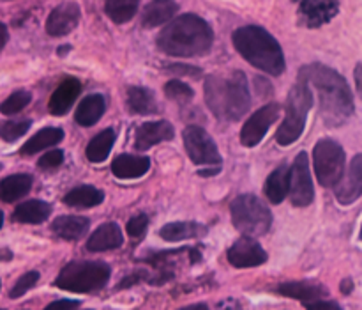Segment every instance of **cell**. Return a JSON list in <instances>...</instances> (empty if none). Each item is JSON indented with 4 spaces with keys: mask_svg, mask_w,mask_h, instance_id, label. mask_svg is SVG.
<instances>
[{
    "mask_svg": "<svg viewBox=\"0 0 362 310\" xmlns=\"http://www.w3.org/2000/svg\"><path fill=\"white\" fill-rule=\"evenodd\" d=\"M361 238H362V229H361Z\"/></svg>",
    "mask_w": 362,
    "mask_h": 310,
    "instance_id": "55",
    "label": "cell"
},
{
    "mask_svg": "<svg viewBox=\"0 0 362 310\" xmlns=\"http://www.w3.org/2000/svg\"><path fill=\"white\" fill-rule=\"evenodd\" d=\"M104 110H106V103L101 94H90V96L84 98L78 110H76V122L80 126H94L101 117H103Z\"/></svg>",
    "mask_w": 362,
    "mask_h": 310,
    "instance_id": "26",
    "label": "cell"
},
{
    "mask_svg": "<svg viewBox=\"0 0 362 310\" xmlns=\"http://www.w3.org/2000/svg\"><path fill=\"white\" fill-rule=\"evenodd\" d=\"M298 6V17L309 28L329 24L339 11V0H295Z\"/></svg>",
    "mask_w": 362,
    "mask_h": 310,
    "instance_id": "12",
    "label": "cell"
},
{
    "mask_svg": "<svg viewBox=\"0 0 362 310\" xmlns=\"http://www.w3.org/2000/svg\"><path fill=\"white\" fill-rule=\"evenodd\" d=\"M0 170H2V163H0Z\"/></svg>",
    "mask_w": 362,
    "mask_h": 310,
    "instance_id": "53",
    "label": "cell"
},
{
    "mask_svg": "<svg viewBox=\"0 0 362 310\" xmlns=\"http://www.w3.org/2000/svg\"><path fill=\"white\" fill-rule=\"evenodd\" d=\"M62 161H64V153H62L60 149H53V151H50V153L44 154V156L39 158V161H37V167L44 170H53V169H57V167L62 165Z\"/></svg>",
    "mask_w": 362,
    "mask_h": 310,
    "instance_id": "38",
    "label": "cell"
},
{
    "mask_svg": "<svg viewBox=\"0 0 362 310\" xmlns=\"http://www.w3.org/2000/svg\"><path fill=\"white\" fill-rule=\"evenodd\" d=\"M298 77H303L318 94L320 117L327 126H341L350 119L354 113V98L346 80L336 69L323 64H309L301 69Z\"/></svg>",
    "mask_w": 362,
    "mask_h": 310,
    "instance_id": "1",
    "label": "cell"
},
{
    "mask_svg": "<svg viewBox=\"0 0 362 310\" xmlns=\"http://www.w3.org/2000/svg\"><path fill=\"white\" fill-rule=\"evenodd\" d=\"M279 293L288 298L301 300V302H318L323 296H327V289L318 284L309 282H287L278 287Z\"/></svg>",
    "mask_w": 362,
    "mask_h": 310,
    "instance_id": "24",
    "label": "cell"
},
{
    "mask_svg": "<svg viewBox=\"0 0 362 310\" xmlns=\"http://www.w3.org/2000/svg\"><path fill=\"white\" fill-rule=\"evenodd\" d=\"M64 138V131L60 128H43L41 131H37L30 140H27V144H23V147L20 149L21 154L30 156V154L41 153V151L48 149L52 145L59 144Z\"/></svg>",
    "mask_w": 362,
    "mask_h": 310,
    "instance_id": "28",
    "label": "cell"
},
{
    "mask_svg": "<svg viewBox=\"0 0 362 310\" xmlns=\"http://www.w3.org/2000/svg\"><path fill=\"white\" fill-rule=\"evenodd\" d=\"M313 165L316 179L323 188L336 186L345 176V151L338 142L323 138L314 145Z\"/></svg>",
    "mask_w": 362,
    "mask_h": 310,
    "instance_id": "8",
    "label": "cell"
},
{
    "mask_svg": "<svg viewBox=\"0 0 362 310\" xmlns=\"http://www.w3.org/2000/svg\"><path fill=\"white\" fill-rule=\"evenodd\" d=\"M205 101L221 121H239L251 107L246 75L242 71H234L228 77H209L205 80Z\"/></svg>",
    "mask_w": 362,
    "mask_h": 310,
    "instance_id": "3",
    "label": "cell"
},
{
    "mask_svg": "<svg viewBox=\"0 0 362 310\" xmlns=\"http://www.w3.org/2000/svg\"><path fill=\"white\" fill-rule=\"evenodd\" d=\"M82 93V84L76 78H66L59 87L55 89V93L52 94L48 103V110L52 116H66L69 112V109L73 107V103L76 101V98L80 96Z\"/></svg>",
    "mask_w": 362,
    "mask_h": 310,
    "instance_id": "17",
    "label": "cell"
},
{
    "mask_svg": "<svg viewBox=\"0 0 362 310\" xmlns=\"http://www.w3.org/2000/svg\"><path fill=\"white\" fill-rule=\"evenodd\" d=\"M173 135H175L173 126L168 121L145 122V125L140 126L138 131H136L135 147L138 151H147L151 149L152 145L160 144V142L171 140Z\"/></svg>",
    "mask_w": 362,
    "mask_h": 310,
    "instance_id": "16",
    "label": "cell"
},
{
    "mask_svg": "<svg viewBox=\"0 0 362 310\" xmlns=\"http://www.w3.org/2000/svg\"><path fill=\"white\" fill-rule=\"evenodd\" d=\"M145 277H147V273H145V271H140V273H133V275H129L128 278H124L122 282L119 284V289H122V287H129V286H133V284L138 282V280H144Z\"/></svg>",
    "mask_w": 362,
    "mask_h": 310,
    "instance_id": "42",
    "label": "cell"
},
{
    "mask_svg": "<svg viewBox=\"0 0 362 310\" xmlns=\"http://www.w3.org/2000/svg\"><path fill=\"white\" fill-rule=\"evenodd\" d=\"M30 101H32V94L27 91H17L0 103V112L4 116H15V113H20L21 110L27 109Z\"/></svg>",
    "mask_w": 362,
    "mask_h": 310,
    "instance_id": "33",
    "label": "cell"
},
{
    "mask_svg": "<svg viewBox=\"0 0 362 310\" xmlns=\"http://www.w3.org/2000/svg\"><path fill=\"white\" fill-rule=\"evenodd\" d=\"M71 50V46H62V48H59V55H64L66 52H69Z\"/></svg>",
    "mask_w": 362,
    "mask_h": 310,
    "instance_id": "50",
    "label": "cell"
},
{
    "mask_svg": "<svg viewBox=\"0 0 362 310\" xmlns=\"http://www.w3.org/2000/svg\"><path fill=\"white\" fill-rule=\"evenodd\" d=\"M352 289H354V282H352L350 278H345V280L341 282V291L345 294H350Z\"/></svg>",
    "mask_w": 362,
    "mask_h": 310,
    "instance_id": "46",
    "label": "cell"
},
{
    "mask_svg": "<svg viewBox=\"0 0 362 310\" xmlns=\"http://www.w3.org/2000/svg\"><path fill=\"white\" fill-rule=\"evenodd\" d=\"M12 259V252L9 248H0V262H9Z\"/></svg>",
    "mask_w": 362,
    "mask_h": 310,
    "instance_id": "47",
    "label": "cell"
},
{
    "mask_svg": "<svg viewBox=\"0 0 362 310\" xmlns=\"http://www.w3.org/2000/svg\"><path fill=\"white\" fill-rule=\"evenodd\" d=\"M164 94L168 100L175 101V103H189L195 96L193 89L180 80H170L164 84Z\"/></svg>",
    "mask_w": 362,
    "mask_h": 310,
    "instance_id": "35",
    "label": "cell"
},
{
    "mask_svg": "<svg viewBox=\"0 0 362 310\" xmlns=\"http://www.w3.org/2000/svg\"><path fill=\"white\" fill-rule=\"evenodd\" d=\"M0 289H2V282H0Z\"/></svg>",
    "mask_w": 362,
    "mask_h": 310,
    "instance_id": "52",
    "label": "cell"
},
{
    "mask_svg": "<svg viewBox=\"0 0 362 310\" xmlns=\"http://www.w3.org/2000/svg\"><path fill=\"white\" fill-rule=\"evenodd\" d=\"M307 310H341V307L334 302H323V300H318V302H311L307 305Z\"/></svg>",
    "mask_w": 362,
    "mask_h": 310,
    "instance_id": "41",
    "label": "cell"
},
{
    "mask_svg": "<svg viewBox=\"0 0 362 310\" xmlns=\"http://www.w3.org/2000/svg\"><path fill=\"white\" fill-rule=\"evenodd\" d=\"M104 199V194L101 190L94 188V186H76L69 194H66L64 202L73 208H94V206L101 204Z\"/></svg>",
    "mask_w": 362,
    "mask_h": 310,
    "instance_id": "30",
    "label": "cell"
},
{
    "mask_svg": "<svg viewBox=\"0 0 362 310\" xmlns=\"http://www.w3.org/2000/svg\"><path fill=\"white\" fill-rule=\"evenodd\" d=\"M164 69H166L168 73H171V75H180V77L198 78L200 75H202V69L191 64H168L164 66Z\"/></svg>",
    "mask_w": 362,
    "mask_h": 310,
    "instance_id": "39",
    "label": "cell"
},
{
    "mask_svg": "<svg viewBox=\"0 0 362 310\" xmlns=\"http://www.w3.org/2000/svg\"><path fill=\"white\" fill-rule=\"evenodd\" d=\"M52 215V206L44 201H25L15 210L12 218L20 224H43Z\"/></svg>",
    "mask_w": 362,
    "mask_h": 310,
    "instance_id": "27",
    "label": "cell"
},
{
    "mask_svg": "<svg viewBox=\"0 0 362 310\" xmlns=\"http://www.w3.org/2000/svg\"><path fill=\"white\" fill-rule=\"evenodd\" d=\"M207 232V229L196 221H171L160 230V236L164 241H184V239L200 238Z\"/></svg>",
    "mask_w": 362,
    "mask_h": 310,
    "instance_id": "25",
    "label": "cell"
},
{
    "mask_svg": "<svg viewBox=\"0 0 362 310\" xmlns=\"http://www.w3.org/2000/svg\"><path fill=\"white\" fill-rule=\"evenodd\" d=\"M179 310H209V307L205 305V303H196V305L184 307V309H179Z\"/></svg>",
    "mask_w": 362,
    "mask_h": 310,
    "instance_id": "49",
    "label": "cell"
},
{
    "mask_svg": "<svg viewBox=\"0 0 362 310\" xmlns=\"http://www.w3.org/2000/svg\"><path fill=\"white\" fill-rule=\"evenodd\" d=\"M78 305L80 303L75 302V300H59V302L50 303L44 310H75Z\"/></svg>",
    "mask_w": 362,
    "mask_h": 310,
    "instance_id": "40",
    "label": "cell"
},
{
    "mask_svg": "<svg viewBox=\"0 0 362 310\" xmlns=\"http://www.w3.org/2000/svg\"><path fill=\"white\" fill-rule=\"evenodd\" d=\"M140 0H106L104 11L115 24H128L138 12Z\"/></svg>",
    "mask_w": 362,
    "mask_h": 310,
    "instance_id": "32",
    "label": "cell"
},
{
    "mask_svg": "<svg viewBox=\"0 0 362 310\" xmlns=\"http://www.w3.org/2000/svg\"><path fill=\"white\" fill-rule=\"evenodd\" d=\"M354 77H355V87H357V93L362 100V62H359L357 68H355Z\"/></svg>",
    "mask_w": 362,
    "mask_h": 310,
    "instance_id": "43",
    "label": "cell"
},
{
    "mask_svg": "<svg viewBox=\"0 0 362 310\" xmlns=\"http://www.w3.org/2000/svg\"><path fill=\"white\" fill-rule=\"evenodd\" d=\"M231 39H234L235 50L251 66L262 69L267 75L279 77L287 68L281 44L276 41L274 36L267 33L265 28L258 25H246L237 28Z\"/></svg>",
    "mask_w": 362,
    "mask_h": 310,
    "instance_id": "4",
    "label": "cell"
},
{
    "mask_svg": "<svg viewBox=\"0 0 362 310\" xmlns=\"http://www.w3.org/2000/svg\"><path fill=\"white\" fill-rule=\"evenodd\" d=\"M311 105H313L311 87L303 77H298V82L292 87L290 94H288L285 121L276 133V140H278L279 145L294 144L303 135Z\"/></svg>",
    "mask_w": 362,
    "mask_h": 310,
    "instance_id": "5",
    "label": "cell"
},
{
    "mask_svg": "<svg viewBox=\"0 0 362 310\" xmlns=\"http://www.w3.org/2000/svg\"><path fill=\"white\" fill-rule=\"evenodd\" d=\"M214 33L211 25L196 15H182L171 20L158 36L161 52L171 57H200L212 48Z\"/></svg>",
    "mask_w": 362,
    "mask_h": 310,
    "instance_id": "2",
    "label": "cell"
},
{
    "mask_svg": "<svg viewBox=\"0 0 362 310\" xmlns=\"http://www.w3.org/2000/svg\"><path fill=\"white\" fill-rule=\"evenodd\" d=\"M82 11L80 6L75 2H66L60 4L50 12L48 20H46V33L53 37H62L68 36L69 33H73L80 21Z\"/></svg>",
    "mask_w": 362,
    "mask_h": 310,
    "instance_id": "14",
    "label": "cell"
},
{
    "mask_svg": "<svg viewBox=\"0 0 362 310\" xmlns=\"http://www.w3.org/2000/svg\"><path fill=\"white\" fill-rule=\"evenodd\" d=\"M124 243L122 229L117 226L115 221H108L97 227L87 241V250L90 252H106V250L119 248Z\"/></svg>",
    "mask_w": 362,
    "mask_h": 310,
    "instance_id": "18",
    "label": "cell"
},
{
    "mask_svg": "<svg viewBox=\"0 0 362 310\" xmlns=\"http://www.w3.org/2000/svg\"><path fill=\"white\" fill-rule=\"evenodd\" d=\"M37 280H39V273H37V271H27L25 275H21V277L18 278V282L12 286L11 293H9V298L17 300L20 298V296H23L27 291H30L36 286Z\"/></svg>",
    "mask_w": 362,
    "mask_h": 310,
    "instance_id": "36",
    "label": "cell"
},
{
    "mask_svg": "<svg viewBox=\"0 0 362 310\" xmlns=\"http://www.w3.org/2000/svg\"><path fill=\"white\" fill-rule=\"evenodd\" d=\"M279 117V105L278 103H269V105L262 107L256 110L253 116L246 121L240 131V142L246 147H255L260 144L263 137H265L267 129L271 128Z\"/></svg>",
    "mask_w": 362,
    "mask_h": 310,
    "instance_id": "11",
    "label": "cell"
},
{
    "mask_svg": "<svg viewBox=\"0 0 362 310\" xmlns=\"http://www.w3.org/2000/svg\"><path fill=\"white\" fill-rule=\"evenodd\" d=\"M0 310H4V309H0Z\"/></svg>",
    "mask_w": 362,
    "mask_h": 310,
    "instance_id": "56",
    "label": "cell"
},
{
    "mask_svg": "<svg viewBox=\"0 0 362 310\" xmlns=\"http://www.w3.org/2000/svg\"><path fill=\"white\" fill-rule=\"evenodd\" d=\"M177 11H179V6L173 0H152L142 11V25L145 28H154L170 24Z\"/></svg>",
    "mask_w": 362,
    "mask_h": 310,
    "instance_id": "19",
    "label": "cell"
},
{
    "mask_svg": "<svg viewBox=\"0 0 362 310\" xmlns=\"http://www.w3.org/2000/svg\"><path fill=\"white\" fill-rule=\"evenodd\" d=\"M362 195V154L352 160L350 169L336 185V197L341 204H352Z\"/></svg>",
    "mask_w": 362,
    "mask_h": 310,
    "instance_id": "15",
    "label": "cell"
},
{
    "mask_svg": "<svg viewBox=\"0 0 362 310\" xmlns=\"http://www.w3.org/2000/svg\"><path fill=\"white\" fill-rule=\"evenodd\" d=\"M90 221L84 217H59L53 220L52 230L62 239L75 241V239L84 238L87 234Z\"/></svg>",
    "mask_w": 362,
    "mask_h": 310,
    "instance_id": "22",
    "label": "cell"
},
{
    "mask_svg": "<svg viewBox=\"0 0 362 310\" xmlns=\"http://www.w3.org/2000/svg\"><path fill=\"white\" fill-rule=\"evenodd\" d=\"M32 121L30 119H20V121H6L0 125V138L6 142H15L30 129Z\"/></svg>",
    "mask_w": 362,
    "mask_h": 310,
    "instance_id": "34",
    "label": "cell"
},
{
    "mask_svg": "<svg viewBox=\"0 0 362 310\" xmlns=\"http://www.w3.org/2000/svg\"><path fill=\"white\" fill-rule=\"evenodd\" d=\"M151 160L145 156H131V154H120L113 160L112 172L119 179H136L149 172Z\"/></svg>",
    "mask_w": 362,
    "mask_h": 310,
    "instance_id": "20",
    "label": "cell"
},
{
    "mask_svg": "<svg viewBox=\"0 0 362 310\" xmlns=\"http://www.w3.org/2000/svg\"><path fill=\"white\" fill-rule=\"evenodd\" d=\"M234 226L249 238L263 236L271 229L272 215L265 204L255 195H239L231 202Z\"/></svg>",
    "mask_w": 362,
    "mask_h": 310,
    "instance_id": "7",
    "label": "cell"
},
{
    "mask_svg": "<svg viewBox=\"0 0 362 310\" xmlns=\"http://www.w3.org/2000/svg\"><path fill=\"white\" fill-rule=\"evenodd\" d=\"M218 310H239V303L234 302V300H227V302L219 303Z\"/></svg>",
    "mask_w": 362,
    "mask_h": 310,
    "instance_id": "45",
    "label": "cell"
},
{
    "mask_svg": "<svg viewBox=\"0 0 362 310\" xmlns=\"http://www.w3.org/2000/svg\"><path fill=\"white\" fill-rule=\"evenodd\" d=\"M149 227V218L145 215H136L133 217L131 220L128 221V226H126V230L131 238H142L145 232H147Z\"/></svg>",
    "mask_w": 362,
    "mask_h": 310,
    "instance_id": "37",
    "label": "cell"
},
{
    "mask_svg": "<svg viewBox=\"0 0 362 310\" xmlns=\"http://www.w3.org/2000/svg\"><path fill=\"white\" fill-rule=\"evenodd\" d=\"M2 2H9V0H2Z\"/></svg>",
    "mask_w": 362,
    "mask_h": 310,
    "instance_id": "54",
    "label": "cell"
},
{
    "mask_svg": "<svg viewBox=\"0 0 362 310\" xmlns=\"http://www.w3.org/2000/svg\"><path fill=\"white\" fill-rule=\"evenodd\" d=\"M287 194H290V170L287 165H281L267 177L265 181V197L272 204H279L285 201Z\"/></svg>",
    "mask_w": 362,
    "mask_h": 310,
    "instance_id": "23",
    "label": "cell"
},
{
    "mask_svg": "<svg viewBox=\"0 0 362 310\" xmlns=\"http://www.w3.org/2000/svg\"><path fill=\"white\" fill-rule=\"evenodd\" d=\"M182 138L193 163L221 167V156H219L218 147L205 129H202L200 126H187L182 133Z\"/></svg>",
    "mask_w": 362,
    "mask_h": 310,
    "instance_id": "9",
    "label": "cell"
},
{
    "mask_svg": "<svg viewBox=\"0 0 362 310\" xmlns=\"http://www.w3.org/2000/svg\"><path fill=\"white\" fill-rule=\"evenodd\" d=\"M108 280H110V266L104 262H71L60 271L55 286L71 293H92L103 289Z\"/></svg>",
    "mask_w": 362,
    "mask_h": 310,
    "instance_id": "6",
    "label": "cell"
},
{
    "mask_svg": "<svg viewBox=\"0 0 362 310\" xmlns=\"http://www.w3.org/2000/svg\"><path fill=\"white\" fill-rule=\"evenodd\" d=\"M115 142V131L112 128L103 129L101 133H97L96 137L92 138L87 145V158L92 163H101L108 158L110 151L113 147Z\"/></svg>",
    "mask_w": 362,
    "mask_h": 310,
    "instance_id": "31",
    "label": "cell"
},
{
    "mask_svg": "<svg viewBox=\"0 0 362 310\" xmlns=\"http://www.w3.org/2000/svg\"><path fill=\"white\" fill-rule=\"evenodd\" d=\"M219 170H221V167H211V169H202L200 170V176H216V174H219Z\"/></svg>",
    "mask_w": 362,
    "mask_h": 310,
    "instance_id": "48",
    "label": "cell"
},
{
    "mask_svg": "<svg viewBox=\"0 0 362 310\" xmlns=\"http://www.w3.org/2000/svg\"><path fill=\"white\" fill-rule=\"evenodd\" d=\"M128 107L133 113L149 116L158 112V103L151 89L145 87H129L128 89Z\"/></svg>",
    "mask_w": 362,
    "mask_h": 310,
    "instance_id": "29",
    "label": "cell"
},
{
    "mask_svg": "<svg viewBox=\"0 0 362 310\" xmlns=\"http://www.w3.org/2000/svg\"><path fill=\"white\" fill-rule=\"evenodd\" d=\"M8 41H9V30H8V27L0 21V52L4 50V46L8 44Z\"/></svg>",
    "mask_w": 362,
    "mask_h": 310,
    "instance_id": "44",
    "label": "cell"
},
{
    "mask_svg": "<svg viewBox=\"0 0 362 310\" xmlns=\"http://www.w3.org/2000/svg\"><path fill=\"white\" fill-rule=\"evenodd\" d=\"M32 188V176L28 174H15V176H8L0 181V201L17 202L23 199L25 195Z\"/></svg>",
    "mask_w": 362,
    "mask_h": 310,
    "instance_id": "21",
    "label": "cell"
},
{
    "mask_svg": "<svg viewBox=\"0 0 362 310\" xmlns=\"http://www.w3.org/2000/svg\"><path fill=\"white\" fill-rule=\"evenodd\" d=\"M2 226H4V213L0 211V229H2Z\"/></svg>",
    "mask_w": 362,
    "mask_h": 310,
    "instance_id": "51",
    "label": "cell"
},
{
    "mask_svg": "<svg viewBox=\"0 0 362 310\" xmlns=\"http://www.w3.org/2000/svg\"><path fill=\"white\" fill-rule=\"evenodd\" d=\"M290 197L294 206L304 208L313 202L314 190L309 174V158L306 153H301L295 158L290 170Z\"/></svg>",
    "mask_w": 362,
    "mask_h": 310,
    "instance_id": "10",
    "label": "cell"
},
{
    "mask_svg": "<svg viewBox=\"0 0 362 310\" xmlns=\"http://www.w3.org/2000/svg\"><path fill=\"white\" fill-rule=\"evenodd\" d=\"M228 262L235 268H255L267 262V252L255 241V238L244 236L228 250Z\"/></svg>",
    "mask_w": 362,
    "mask_h": 310,
    "instance_id": "13",
    "label": "cell"
}]
</instances>
